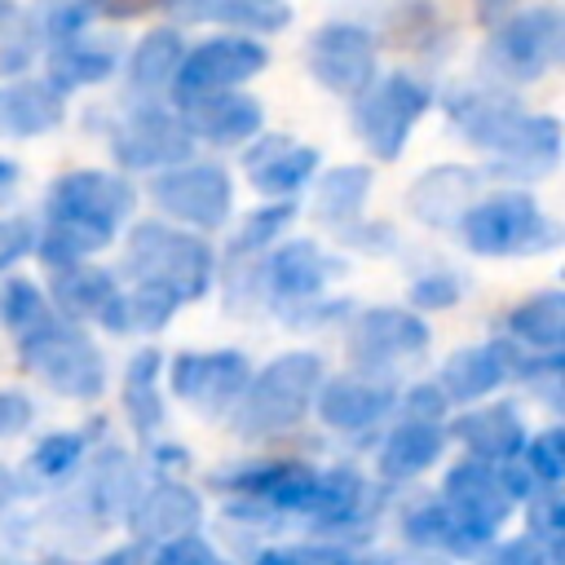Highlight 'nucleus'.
Returning a JSON list of instances; mask_svg holds the SVG:
<instances>
[{
    "mask_svg": "<svg viewBox=\"0 0 565 565\" xmlns=\"http://www.w3.org/2000/svg\"><path fill=\"white\" fill-rule=\"evenodd\" d=\"M132 212V190L106 172H71L49 190V230L35 238L53 269L79 265V256L110 243L115 225Z\"/></svg>",
    "mask_w": 565,
    "mask_h": 565,
    "instance_id": "nucleus-1",
    "label": "nucleus"
},
{
    "mask_svg": "<svg viewBox=\"0 0 565 565\" xmlns=\"http://www.w3.org/2000/svg\"><path fill=\"white\" fill-rule=\"evenodd\" d=\"M322 384V358L313 353H287L269 362L238 397V433H278L291 428L318 397Z\"/></svg>",
    "mask_w": 565,
    "mask_h": 565,
    "instance_id": "nucleus-2",
    "label": "nucleus"
},
{
    "mask_svg": "<svg viewBox=\"0 0 565 565\" xmlns=\"http://www.w3.org/2000/svg\"><path fill=\"white\" fill-rule=\"evenodd\" d=\"M459 234L481 256H530L556 243V225L530 194H494L459 216Z\"/></svg>",
    "mask_w": 565,
    "mask_h": 565,
    "instance_id": "nucleus-3",
    "label": "nucleus"
},
{
    "mask_svg": "<svg viewBox=\"0 0 565 565\" xmlns=\"http://www.w3.org/2000/svg\"><path fill=\"white\" fill-rule=\"evenodd\" d=\"M128 265L137 269L141 282L163 287L177 300H199L212 282V252L177 230L163 225H137L128 243Z\"/></svg>",
    "mask_w": 565,
    "mask_h": 565,
    "instance_id": "nucleus-4",
    "label": "nucleus"
},
{
    "mask_svg": "<svg viewBox=\"0 0 565 565\" xmlns=\"http://www.w3.org/2000/svg\"><path fill=\"white\" fill-rule=\"evenodd\" d=\"M508 503H512V499H508V490L499 486L494 463H486V459L459 463V468L446 477V499H441V508L450 512V525H455L450 552L468 556V552L486 547V543L494 539V530L503 525Z\"/></svg>",
    "mask_w": 565,
    "mask_h": 565,
    "instance_id": "nucleus-5",
    "label": "nucleus"
},
{
    "mask_svg": "<svg viewBox=\"0 0 565 565\" xmlns=\"http://www.w3.org/2000/svg\"><path fill=\"white\" fill-rule=\"evenodd\" d=\"M424 110H428V88L415 84L411 75H388L375 88L358 93L353 128H358V137L366 141V150L375 159H393Z\"/></svg>",
    "mask_w": 565,
    "mask_h": 565,
    "instance_id": "nucleus-6",
    "label": "nucleus"
},
{
    "mask_svg": "<svg viewBox=\"0 0 565 565\" xmlns=\"http://www.w3.org/2000/svg\"><path fill=\"white\" fill-rule=\"evenodd\" d=\"M18 340H22L26 366H35L44 375V384H53L66 397H97V388H102V358H97V349L79 331H71V327L49 318V322H40L35 331H26Z\"/></svg>",
    "mask_w": 565,
    "mask_h": 565,
    "instance_id": "nucleus-7",
    "label": "nucleus"
},
{
    "mask_svg": "<svg viewBox=\"0 0 565 565\" xmlns=\"http://www.w3.org/2000/svg\"><path fill=\"white\" fill-rule=\"evenodd\" d=\"M269 62V53L256 44V40H243V35H225V40H212L194 53L181 57L177 75H172V93L181 106L190 102H203V97H216V93H234L238 84H247L252 75H260Z\"/></svg>",
    "mask_w": 565,
    "mask_h": 565,
    "instance_id": "nucleus-8",
    "label": "nucleus"
},
{
    "mask_svg": "<svg viewBox=\"0 0 565 565\" xmlns=\"http://www.w3.org/2000/svg\"><path fill=\"white\" fill-rule=\"evenodd\" d=\"M556 57H561V13L556 9H534V13L508 18L486 49L490 71H499L503 79H539Z\"/></svg>",
    "mask_w": 565,
    "mask_h": 565,
    "instance_id": "nucleus-9",
    "label": "nucleus"
},
{
    "mask_svg": "<svg viewBox=\"0 0 565 565\" xmlns=\"http://www.w3.org/2000/svg\"><path fill=\"white\" fill-rule=\"evenodd\" d=\"M309 71L331 93H353L358 97L375 75V40H371V31L353 26V22L322 26L313 35V44H309Z\"/></svg>",
    "mask_w": 565,
    "mask_h": 565,
    "instance_id": "nucleus-10",
    "label": "nucleus"
},
{
    "mask_svg": "<svg viewBox=\"0 0 565 565\" xmlns=\"http://www.w3.org/2000/svg\"><path fill=\"white\" fill-rule=\"evenodd\" d=\"M172 393L194 402L199 411H225L238 406L243 388H247V358L234 349H216V353H181L168 371Z\"/></svg>",
    "mask_w": 565,
    "mask_h": 565,
    "instance_id": "nucleus-11",
    "label": "nucleus"
},
{
    "mask_svg": "<svg viewBox=\"0 0 565 565\" xmlns=\"http://www.w3.org/2000/svg\"><path fill=\"white\" fill-rule=\"evenodd\" d=\"M154 203L190 225H221L230 212V177L216 163H185L154 181Z\"/></svg>",
    "mask_w": 565,
    "mask_h": 565,
    "instance_id": "nucleus-12",
    "label": "nucleus"
},
{
    "mask_svg": "<svg viewBox=\"0 0 565 565\" xmlns=\"http://www.w3.org/2000/svg\"><path fill=\"white\" fill-rule=\"evenodd\" d=\"M428 344V327L406 313V309H366L358 322H353V335H349V358L362 366V371H380L406 353H419Z\"/></svg>",
    "mask_w": 565,
    "mask_h": 565,
    "instance_id": "nucleus-13",
    "label": "nucleus"
},
{
    "mask_svg": "<svg viewBox=\"0 0 565 565\" xmlns=\"http://www.w3.org/2000/svg\"><path fill=\"white\" fill-rule=\"evenodd\" d=\"M185 154H190V132L181 128V119L163 110H141L115 132V159H124L128 168L177 163Z\"/></svg>",
    "mask_w": 565,
    "mask_h": 565,
    "instance_id": "nucleus-14",
    "label": "nucleus"
},
{
    "mask_svg": "<svg viewBox=\"0 0 565 565\" xmlns=\"http://www.w3.org/2000/svg\"><path fill=\"white\" fill-rule=\"evenodd\" d=\"M243 168H247V181H252L260 194L282 199V194H296V190L313 177L318 150L291 141V137H260V141L247 150Z\"/></svg>",
    "mask_w": 565,
    "mask_h": 565,
    "instance_id": "nucleus-15",
    "label": "nucleus"
},
{
    "mask_svg": "<svg viewBox=\"0 0 565 565\" xmlns=\"http://www.w3.org/2000/svg\"><path fill=\"white\" fill-rule=\"evenodd\" d=\"M185 110V132L190 137H203L212 146H234V141H247L256 128H260V102L247 97V93H216V97H203V102H190L181 106Z\"/></svg>",
    "mask_w": 565,
    "mask_h": 565,
    "instance_id": "nucleus-16",
    "label": "nucleus"
},
{
    "mask_svg": "<svg viewBox=\"0 0 565 565\" xmlns=\"http://www.w3.org/2000/svg\"><path fill=\"white\" fill-rule=\"evenodd\" d=\"M53 296L71 318H97L115 331L128 327V300L115 291L110 274H102V269H88V265L62 269L57 282H53Z\"/></svg>",
    "mask_w": 565,
    "mask_h": 565,
    "instance_id": "nucleus-17",
    "label": "nucleus"
},
{
    "mask_svg": "<svg viewBox=\"0 0 565 565\" xmlns=\"http://www.w3.org/2000/svg\"><path fill=\"white\" fill-rule=\"evenodd\" d=\"M393 393L388 384H375L371 375H344V380H331L318 397V415L331 424V428H344V433H358L366 424H375L384 411H388Z\"/></svg>",
    "mask_w": 565,
    "mask_h": 565,
    "instance_id": "nucleus-18",
    "label": "nucleus"
},
{
    "mask_svg": "<svg viewBox=\"0 0 565 565\" xmlns=\"http://www.w3.org/2000/svg\"><path fill=\"white\" fill-rule=\"evenodd\" d=\"M455 437L477 455V459H512L525 446V424L512 406H481L455 419Z\"/></svg>",
    "mask_w": 565,
    "mask_h": 565,
    "instance_id": "nucleus-19",
    "label": "nucleus"
},
{
    "mask_svg": "<svg viewBox=\"0 0 565 565\" xmlns=\"http://www.w3.org/2000/svg\"><path fill=\"white\" fill-rule=\"evenodd\" d=\"M331 274H340V265L322 256L313 243H287L269 260V287L278 300H313Z\"/></svg>",
    "mask_w": 565,
    "mask_h": 565,
    "instance_id": "nucleus-20",
    "label": "nucleus"
},
{
    "mask_svg": "<svg viewBox=\"0 0 565 565\" xmlns=\"http://www.w3.org/2000/svg\"><path fill=\"white\" fill-rule=\"evenodd\" d=\"M194 525H199V499H194L185 486H177V481L154 486V490L137 503V516H132V530H137L141 539H159V543L185 539Z\"/></svg>",
    "mask_w": 565,
    "mask_h": 565,
    "instance_id": "nucleus-21",
    "label": "nucleus"
},
{
    "mask_svg": "<svg viewBox=\"0 0 565 565\" xmlns=\"http://www.w3.org/2000/svg\"><path fill=\"white\" fill-rule=\"evenodd\" d=\"M455 119H459V128H463L468 141H477V146H486V150L499 154L512 141V132L521 128L525 115L503 93H468L463 102H455Z\"/></svg>",
    "mask_w": 565,
    "mask_h": 565,
    "instance_id": "nucleus-22",
    "label": "nucleus"
},
{
    "mask_svg": "<svg viewBox=\"0 0 565 565\" xmlns=\"http://www.w3.org/2000/svg\"><path fill=\"white\" fill-rule=\"evenodd\" d=\"M508 366H512V344H477L446 362L441 384L455 402H477L508 375Z\"/></svg>",
    "mask_w": 565,
    "mask_h": 565,
    "instance_id": "nucleus-23",
    "label": "nucleus"
},
{
    "mask_svg": "<svg viewBox=\"0 0 565 565\" xmlns=\"http://www.w3.org/2000/svg\"><path fill=\"white\" fill-rule=\"evenodd\" d=\"M472 190H477V177L468 168H433L428 177L415 181L411 212L424 216L428 225H455L463 216V203Z\"/></svg>",
    "mask_w": 565,
    "mask_h": 565,
    "instance_id": "nucleus-24",
    "label": "nucleus"
},
{
    "mask_svg": "<svg viewBox=\"0 0 565 565\" xmlns=\"http://www.w3.org/2000/svg\"><path fill=\"white\" fill-rule=\"evenodd\" d=\"M556 154H561V132H556V119H521V128L512 132V141L499 150V172L508 177H543L556 168Z\"/></svg>",
    "mask_w": 565,
    "mask_h": 565,
    "instance_id": "nucleus-25",
    "label": "nucleus"
},
{
    "mask_svg": "<svg viewBox=\"0 0 565 565\" xmlns=\"http://www.w3.org/2000/svg\"><path fill=\"white\" fill-rule=\"evenodd\" d=\"M62 119V93L49 84H13L0 88V132L35 137Z\"/></svg>",
    "mask_w": 565,
    "mask_h": 565,
    "instance_id": "nucleus-26",
    "label": "nucleus"
},
{
    "mask_svg": "<svg viewBox=\"0 0 565 565\" xmlns=\"http://www.w3.org/2000/svg\"><path fill=\"white\" fill-rule=\"evenodd\" d=\"M441 428L437 424H424V419H406L402 428L388 433L384 450H380V472L393 477V481H406V477H419L437 455H441Z\"/></svg>",
    "mask_w": 565,
    "mask_h": 565,
    "instance_id": "nucleus-27",
    "label": "nucleus"
},
{
    "mask_svg": "<svg viewBox=\"0 0 565 565\" xmlns=\"http://www.w3.org/2000/svg\"><path fill=\"white\" fill-rule=\"evenodd\" d=\"M177 13L185 22H230L247 31H278L291 18L282 0H177Z\"/></svg>",
    "mask_w": 565,
    "mask_h": 565,
    "instance_id": "nucleus-28",
    "label": "nucleus"
},
{
    "mask_svg": "<svg viewBox=\"0 0 565 565\" xmlns=\"http://www.w3.org/2000/svg\"><path fill=\"white\" fill-rule=\"evenodd\" d=\"M115 71V53L106 44H88V40H62L57 53L49 57V88H79V84H97Z\"/></svg>",
    "mask_w": 565,
    "mask_h": 565,
    "instance_id": "nucleus-29",
    "label": "nucleus"
},
{
    "mask_svg": "<svg viewBox=\"0 0 565 565\" xmlns=\"http://www.w3.org/2000/svg\"><path fill=\"white\" fill-rule=\"evenodd\" d=\"M371 190V168H331L322 181H318V194H313V216L327 221V225H349L358 212H362V199Z\"/></svg>",
    "mask_w": 565,
    "mask_h": 565,
    "instance_id": "nucleus-30",
    "label": "nucleus"
},
{
    "mask_svg": "<svg viewBox=\"0 0 565 565\" xmlns=\"http://www.w3.org/2000/svg\"><path fill=\"white\" fill-rule=\"evenodd\" d=\"M508 331L534 349H556L565 340V296L543 291V296L516 305L508 318Z\"/></svg>",
    "mask_w": 565,
    "mask_h": 565,
    "instance_id": "nucleus-31",
    "label": "nucleus"
},
{
    "mask_svg": "<svg viewBox=\"0 0 565 565\" xmlns=\"http://www.w3.org/2000/svg\"><path fill=\"white\" fill-rule=\"evenodd\" d=\"M181 35L177 31H150L132 53V84L137 88H168L181 66Z\"/></svg>",
    "mask_w": 565,
    "mask_h": 565,
    "instance_id": "nucleus-32",
    "label": "nucleus"
},
{
    "mask_svg": "<svg viewBox=\"0 0 565 565\" xmlns=\"http://www.w3.org/2000/svg\"><path fill=\"white\" fill-rule=\"evenodd\" d=\"M154 380H159V353L154 349H141L128 366V380H124V406L132 415V424L141 433L159 428L163 419V406H159V393H154Z\"/></svg>",
    "mask_w": 565,
    "mask_h": 565,
    "instance_id": "nucleus-33",
    "label": "nucleus"
},
{
    "mask_svg": "<svg viewBox=\"0 0 565 565\" xmlns=\"http://www.w3.org/2000/svg\"><path fill=\"white\" fill-rule=\"evenodd\" d=\"M35 53V26L22 9L0 4V75H13L31 62Z\"/></svg>",
    "mask_w": 565,
    "mask_h": 565,
    "instance_id": "nucleus-34",
    "label": "nucleus"
},
{
    "mask_svg": "<svg viewBox=\"0 0 565 565\" xmlns=\"http://www.w3.org/2000/svg\"><path fill=\"white\" fill-rule=\"evenodd\" d=\"M0 313H4V322H9L18 335H26V331H35L40 322H49V305H44V296L35 291V282H26V278H13V282L0 291Z\"/></svg>",
    "mask_w": 565,
    "mask_h": 565,
    "instance_id": "nucleus-35",
    "label": "nucleus"
},
{
    "mask_svg": "<svg viewBox=\"0 0 565 565\" xmlns=\"http://www.w3.org/2000/svg\"><path fill=\"white\" fill-rule=\"evenodd\" d=\"M525 472L543 486H556L565 477V441L561 433H543L534 441H525Z\"/></svg>",
    "mask_w": 565,
    "mask_h": 565,
    "instance_id": "nucleus-36",
    "label": "nucleus"
},
{
    "mask_svg": "<svg viewBox=\"0 0 565 565\" xmlns=\"http://www.w3.org/2000/svg\"><path fill=\"white\" fill-rule=\"evenodd\" d=\"M79 450H84V437H75V433L44 437V441L35 446V455H31V468H35V472H44V477H66V472L75 468Z\"/></svg>",
    "mask_w": 565,
    "mask_h": 565,
    "instance_id": "nucleus-37",
    "label": "nucleus"
},
{
    "mask_svg": "<svg viewBox=\"0 0 565 565\" xmlns=\"http://www.w3.org/2000/svg\"><path fill=\"white\" fill-rule=\"evenodd\" d=\"M177 305H181L177 296H168L163 287H150V282H141V287H137V296L128 300L132 318H137L146 331H159V327H163V322L177 313Z\"/></svg>",
    "mask_w": 565,
    "mask_h": 565,
    "instance_id": "nucleus-38",
    "label": "nucleus"
},
{
    "mask_svg": "<svg viewBox=\"0 0 565 565\" xmlns=\"http://www.w3.org/2000/svg\"><path fill=\"white\" fill-rule=\"evenodd\" d=\"M291 221V203L282 199V203H274V207H265V212H256V216H247V225H243V234H238V252L243 247H260V243H269L282 225Z\"/></svg>",
    "mask_w": 565,
    "mask_h": 565,
    "instance_id": "nucleus-39",
    "label": "nucleus"
},
{
    "mask_svg": "<svg viewBox=\"0 0 565 565\" xmlns=\"http://www.w3.org/2000/svg\"><path fill=\"white\" fill-rule=\"evenodd\" d=\"M154 565H221L216 561V552L203 543V539H168L163 547H159V556H154Z\"/></svg>",
    "mask_w": 565,
    "mask_h": 565,
    "instance_id": "nucleus-40",
    "label": "nucleus"
},
{
    "mask_svg": "<svg viewBox=\"0 0 565 565\" xmlns=\"http://www.w3.org/2000/svg\"><path fill=\"white\" fill-rule=\"evenodd\" d=\"M411 300L415 305H428V309H446L450 300H459V282L446 278V274H428V278H419L411 287Z\"/></svg>",
    "mask_w": 565,
    "mask_h": 565,
    "instance_id": "nucleus-41",
    "label": "nucleus"
},
{
    "mask_svg": "<svg viewBox=\"0 0 565 565\" xmlns=\"http://www.w3.org/2000/svg\"><path fill=\"white\" fill-rule=\"evenodd\" d=\"M31 247H35L31 221H0V269L13 265L18 256H26Z\"/></svg>",
    "mask_w": 565,
    "mask_h": 565,
    "instance_id": "nucleus-42",
    "label": "nucleus"
},
{
    "mask_svg": "<svg viewBox=\"0 0 565 565\" xmlns=\"http://www.w3.org/2000/svg\"><path fill=\"white\" fill-rule=\"evenodd\" d=\"M441 388H433V384H419V388H411V397H406V406H411V419H424V424H437V415H441Z\"/></svg>",
    "mask_w": 565,
    "mask_h": 565,
    "instance_id": "nucleus-43",
    "label": "nucleus"
},
{
    "mask_svg": "<svg viewBox=\"0 0 565 565\" xmlns=\"http://www.w3.org/2000/svg\"><path fill=\"white\" fill-rule=\"evenodd\" d=\"M26 419H31L26 397H18V393H0V437L22 433V428H26Z\"/></svg>",
    "mask_w": 565,
    "mask_h": 565,
    "instance_id": "nucleus-44",
    "label": "nucleus"
},
{
    "mask_svg": "<svg viewBox=\"0 0 565 565\" xmlns=\"http://www.w3.org/2000/svg\"><path fill=\"white\" fill-rule=\"evenodd\" d=\"M556 530H561V503L547 499V503L534 508V534H539L543 543H556Z\"/></svg>",
    "mask_w": 565,
    "mask_h": 565,
    "instance_id": "nucleus-45",
    "label": "nucleus"
},
{
    "mask_svg": "<svg viewBox=\"0 0 565 565\" xmlns=\"http://www.w3.org/2000/svg\"><path fill=\"white\" fill-rule=\"evenodd\" d=\"M154 0H106V13H115V18H128V13H137V9H150Z\"/></svg>",
    "mask_w": 565,
    "mask_h": 565,
    "instance_id": "nucleus-46",
    "label": "nucleus"
},
{
    "mask_svg": "<svg viewBox=\"0 0 565 565\" xmlns=\"http://www.w3.org/2000/svg\"><path fill=\"white\" fill-rule=\"evenodd\" d=\"M512 4H516V0H477V13H481L486 22H494V18H499L503 9H512Z\"/></svg>",
    "mask_w": 565,
    "mask_h": 565,
    "instance_id": "nucleus-47",
    "label": "nucleus"
},
{
    "mask_svg": "<svg viewBox=\"0 0 565 565\" xmlns=\"http://www.w3.org/2000/svg\"><path fill=\"white\" fill-rule=\"evenodd\" d=\"M18 185V163H9V159H0V199H9V190Z\"/></svg>",
    "mask_w": 565,
    "mask_h": 565,
    "instance_id": "nucleus-48",
    "label": "nucleus"
},
{
    "mask_svg": "<svg viewBox=\"0 0 565 565\" xmlns=\"http://www.w3.org/2000/svg\"><path fill=\"white\" fill-rule=\"evenodd\" d=\"M49 9H88V0H49Z\"/></svg>",
    "mask_w": 565,
    "mask_h": 565,
    "instance_id": "nucleus-49",
    "label": "nucleus"
},
{
    "mask_svg": "<svg viewBox=\"0 0 565 565\" xmlns=\"http://www.w3.org/2000/svg\"><path fill=\"white\" fill-rule=\"evenodd\" d=\"M344 565H380V561H344Z\"/></svg>",
    "mask_w": 565,
    "mask_h": 565,
    "instance_id": "nucleus-50",
    "label": "nucleus"
},
{
    "mask_svg": "<svg viewBox=\"0 0 565 565\" xmlns=\"http://www.w3.org/2000/svg\"><path fill=\"white\" fill-rule=\"evenodd\" d=\"M0 477H4V472H0ZM0 499H4V481H0Z\"/></svg>",
    "mask_w": 565,
    "mask_h": 565,
    "instance_id": "nucleus-51",
    "label": "nucleus"
}]
</instances>
